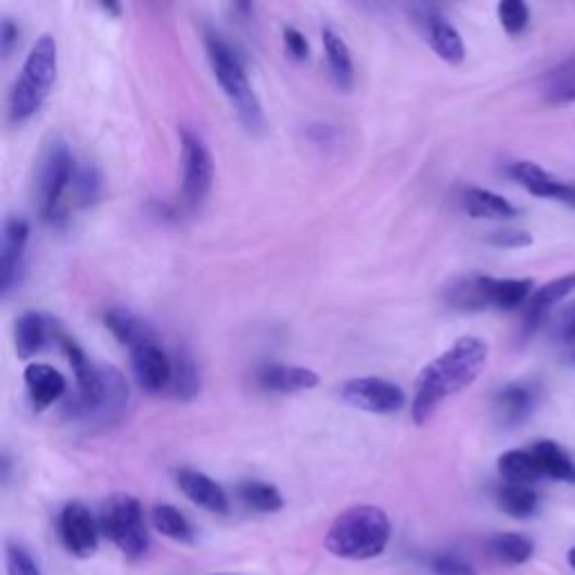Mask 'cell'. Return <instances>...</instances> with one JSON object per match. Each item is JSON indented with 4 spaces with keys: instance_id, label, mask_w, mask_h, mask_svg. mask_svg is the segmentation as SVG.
Listing matches in <instances>:
<instances>
[{
    "instance_id": "cell-1",
    "label": "cell",
    "mask_w": 575,
    "mask_h": 575,
    "mask_svg": "<svg viewBox=\"0 0 575 575\" xmlns=\"http://www.w3.org/2000/svg\"><path fill=\"white\" fill-rule=\"evenodd\" d=\"M56 340L77 378V394L66 403L68 417L90 430H106L119 423L129 407V385L124 375L115 367L92 365L68 335L56 333Z\"/></svg>"
},
{
    "instance_id": "cell-2",
    "label": "cell",
    "mask_w": 575,
    "mask_h": 575,
    "mask_svg": "<svg viewBox=\"0 0 575 575\" xmlns=\"http://www.w3.org/2000/svg\"><path fill=\"white\" fill-rule=\"evenodd\" d=\"M488 362V344L482 337H461L432 360L417 380L411 403V421L425 425L438 407L459 392L474 385Z\"/></svg>"
},
{
    "instance_id": "cell-3",
    "label": "cell",
    "mask_w": 575,
    "mask_h": 575,
    "mask_svg": "<svg viewBox=\"0 0 575 575\" xmlns=\"http://www.w3.org/2000/svg\"><path fill=\"white\" fill-rule=\"evenodd\" d=\"M392 539V522L378 506H354L331 524L324 547L342 560H371L385 553Z\"/></svg>"
},
{
    "instance_id": "cell-4",
    "label": "cell",
    "mask_w": 575,
    "mask_h": 575,
    "mask_svg": "<svg viewBox=\"0 0 575 575\" xmlns=\"http://www.w3.org/2000/svg\"><path fill=\"white\" fill-rule=\"evenodd\" d=\"M205 48H207V56L212 63V71L216 75V81L222 88V92L228 94V100L232 102L245 129L252 133L264 131V124H266L264 108H261L257 92H254L250 86L247 73L243 68L239 54L232 50V46L226 39L216 35V31L212 29L205 31Z\"/></svg>"
},
{
    "instance_id": "cell-5",
    "label": "cell",
    "mask_w": 575,
    "mask_h": 575,
    "mask_svg": "<svg viewBox=\"0 0 575 575\" xmlns=\"http://www.w3.org/2000/svg\"><path fill=\"white\" fill-rule=\"evenodd\" d=\"M56 41L50 35H43L31 46L23 63L21 77L14 81L10 92V122L14 126L27 122L43 106L56 79Z\"/></svg>"
},
{
    "instance_id": "cell-6",
    "label": "cell",
    "mask_w": 575,
    "mask_h": 575,
    "mask_svg": "<svg viewBox=\"0 0 575 575\" xmlns=\"http://www.w3.org/2000/svg\"><path fill=\"white\" fill-rule=\"evenodd\" d=\"M100 531L106 539L129 558L140 560L149 551V531L144 524L142 503L133 495H113L100 510Z\"/></svg>"
},
{
    "instance_id": "cell-7",
    "label": "cell",
    "mask_w": 575,
    "mask_h": 575,
    "mask_svg": "<svg viewBox=\"0 0 575 575\" xmlns=\"http://www.w3.org/2000/svg\"><path fill=\"white\" fill-rule=\"evenodd\" d=\"M75 157L66 142L54 140L41 157L37 176V203L41 216L48 220L56 214V207L75 180Z\"/></svg>"
},
{
    "instance_id": "cell-8",
    "label": "cell",
    "mask_w": 575,
    "mask_h": 575,
    "mask_svg": "<svg viewBox=\"0 0 575 575\" xmlns=\"http://www.w3.org/2000/svg\"><path fill=\"white\" fill-rule=\"evenodd\" d=\"M182 199L196 209L209 194L214 180V159L207 144L191 131H182Z\"/></svg>"
},
{
    "instance_id": "cell-9",
    "label": "cell",
    "mask_w": 575,
    "mask_h": 575,
    "mask_svg": "<svg viewBox=\"0 0 575 575\" xmlns=\"http://www.w3.org/2000/svg\"><path fill=\"white\" fill-rule=\"evenodd\" d=\"M340 394H342V400L348 403L350 407H358L371 413H382V417L400 411L407 403L405 392L396 385V382L373 378V375L346 380Z\"/></svg>"
},
{
    "instance_id": "cell-10",
    "label": "cell",
    "mask_w": 575,
    "mask_h": 575,
    "mask_svg": "<svg viewBox=\"0 0 575 575\" xmlns=\"http://www.w3.org/2000/svg\"><path fill=\"white\" fill-rule=\"evenodd\" d=\"M59 533L66 547L73 555L86 560L98 553L100 547V522L92 518L90 510L79 503L71 501L63 506L59 515Z\"/></svg>"
},
{
    "instance_id": "cell-11",
    "label": "cell",
    "mask_w": 575,
    "mask_h": 575,
    "mask_svg": "<svg viewBox=\"0 0 575 575\" xmlns=\"http://www.w3.org/2000/svg\"><path fill=\"white\" fill-rule=\"evenodd\" d=\"M27 239L29 222L21 216H10L3 230V247H0V291H3V297H8L18 283Z\"/></svg>"
},
{
    "instance_id": "cell-12",
    "label": "cell",
    "mask_w": 575,
    "mask_h": 575,
    "mask_svg": "<svg viewBox=\"0 0 575 575\" xmlns=\"http://www.w3.org/2000/svg\"><path fill=\"white\" fill-rule=\"evenodd\" d=\"M131 358H133V373L142 389L157 394L171 387L174 362L169 360L165 350L157 346V342L131 350Z\"/></svg>"
},
{
    "instance_id": "cell-13",
    "label": "cell",
    "mask_w": 575,
    "mask_h": 575,
    "mask_svg": "<svg viewBox=\"0 0 575 575\" xmlns=\"http://www.w3.org/2000/svg\"><path fill=\"white\" fill-rule=\"evenodd\" d=\"M176 482L189 501H194L196 506L209 510V513L226 515L230 510V499L226 490H222L207 474L191 470V468H182L176 474Z\"/></svg>"
},
{
    "instance_id": "cell-14",
    "label": "cell",
    "mask_w": 575,
    "mask_h": 575,
    "mask_svg": "<svg viewBox=\"0 0 575 575\" xmlns=\"http://www.w3.org/2000/svg\"><path fill=\"white\" fill-rule=\"evenodd\" d=\"M25 387H27L31 409H35L37 413H41L50 405H54L68 389L66 378H63L54 367L39 365V362L27 365Z\"/></svg>"
},
{
    "instance_id": "cell-15",
    "label": "cell",
    "mask_w": 575,
    "mask_h": 575,
    "mask_svg": "<svg viewBox=\"0 0 575 575\" xmlns=\"http://www.w3.org/2000/svg\"><path fill=\"white\" fill-rule=\"evenodd\" d=\"M476 283L486 299V306L501 310H513L522 304H528L533 297V279H495L478 274Z\"/></svg>"
},
{
    "instance_id": "cell-16",
    "label": "cell",
    "mask_w": 575,
    "mask_h": 575,
    "mask_svg": "<svg viewBox=\"0 0 575 575\" xmlns=\"http://www.w3.org/2000/svg\"><path fill=\"white\" fill-rule=\"evenodd\" d=\"M261 389L274 394H295L315 389L319 385V375L306 367H288V365H266L257 373Z\"/></svg>"
},
{
    "instance_id": "cell-17",
    "label": "cell",
    "mask_w": 575,
    "mask_h": 575,
    "mask_svg": "<svg viewBox=\"0 0 575 575\" xmlns=\"http://www.w3.org/2000/svg\"><path fill=\"white\" fill-rule=\"evenodd\" d=\"M510 176H513L522 187H526L533 196L539 199H551V201H562L571 203L573 199V184L560 182L558 178L549 176L545 169L537 167L535 163H515L510 167Z\"/></svg>"
},
{
    "instance_id": "cell-18",
    "label": "cell",
    "mask_w": 575,
    "mask_h": 575,
    "mask_svg": "<svg viewBox=\"0 0 575 575\" xmlns=\"http://www.w3.org/2000/svg\"><path fill=\"white\" fill-rule=\"evenodd\" d=\"M104 322H106V329L119 340V344L129 346L131 350L157 342L153 329L144 322V319L124 306H115L106 310Z\"/></svg>"
},
{
    "instance_id": "cell-19",
    "label": "cell",
    "mask_w": 575,
    "mask_h": 575,
    "mask_svg": "<svg viewBox=\"0 0 575 575\" xmlns=\"http://www.w3.org/2000/svg\"><path fill=\"white\" fill-rule=\"evenodd\" d=\"M535 403H537V387L531 385V382H515V385H508L495 398L497 413L506 425L524 423L533 413Z\"/></svg>"
},
{
    "instance_id": "cell-20",
    "label": "cell",
    "mask_w": 575,
    "mask_h": 575,
    "mask_svg": "<svg viewBox=\"0 0 575 575\" xmlns=\"http://www.w3.org/2000/svg\"><path fill=\"white\" fill-rule=\"evenodd\" d=\"M575 291V274L560 277L555 281H549L547 285L537 288L533 297L526 304V333H533L547 312L560 304L564 297H568Z\"/></svg>"
},
{
    "instance_id": "cell-21",
    "label": "cell",
    "mask_w": 575,
    "mask_h": 575,
    "mask_svg": "<svg viewBox=\"0 0 575 575\" xmlns=\"http://www.w3.org/2000/svg\"><path fill=\"white\" fill-rule=\"evenodd\" d=\"M425 29H427V41L432 46V50L447 63H452V66H459L465 59V46L463 39L459 35V29L447 23L443 16H427L425 21Z\"/></svg>"
},
{
    "instance_id": "cell-22",
    "label": "cell",
    "mask_w": 575,
    "mask_h": 575,
    "mask_svg": "<svg viewBox=\"0 0 575 575\" xmlns=\"http://www.w3.org/2000/svg\"><path fill=\"white\" fill-rule=\"evenodd\" d=\"M463 209L472 218H490V220H506V218H515L518 207L510 205L503 196L493 194L488 189H478L470 187L463 191Z\"/></svg>"
},
{
    "instance_id": "cell-23",
    "label": "cell",
    "mask_w": 575,
    "mask_h": 575,
    "mask_svg": "<svg viewBox=\"0 0 575 575\" xmlns=\"http://www.w3.org/2000/svg\"><path fill=\"white\" fill-rule=\"evenodd\" d=\"M322 37H324V50H327V59H329V71H331L335 86L340 90H350L354 88L356 73H354V59H350V50H348L346 41L337 35L333 27H324Z\"/></svg>"
},
{
    "instance_id": "cell-24",
    "label": "cell",
    "mask_w": 575,
    "mask_h": 575,
    "mask_svg": "<svg viewBox=\"0 0 575 575\" xmlns=\"http://www.w3.org/2000/svg\"><path fill=\"white\" fill-rule=\"evenodd\" d=\"M531 452L535 455L541 474L555 478V482L575 484V463L571 461V457L562 450L558 443L539 440L533 445Z\"/></svg>"
},
{
    "instance_id": "cell-25",
    "label": "cell",
    "mask_w": 575,
    "mask_h": 575,
    "mask_svg": "<svg viewBox=\"0 0 575 575\" xmlns=\"http://www.w3.org/2000/svg\"><path fill=\"white\" fill-rule=\"evenodd\" d=\"M14 340H16V354L21 360L35 358L48 340V322L43 319V315L39 312L21 315L14 329Z\"/></svg>"
},
{
    "instance_id": "cell-26",
    "label": "cell",
    "mask_w": 575,
    "mask_h": 575,
    "mask_svg": "<svg viewBox=\"0 0 575 575\" xmlns=\"http://www.w3.org/2000/svg\"><path fill=\"white\" fill-rule=\"evenodd\" d=\"M499 474L506 478L508 484H520V486H528L533 482H537L539 476H545L539 470V463L535 459V455L531 450H510L503 452L497 461Z\"/></svg>"
},
{
    "instance_id": "cell-27",
    "label": "cell",
    "mask_w": 575,
    "mask_h": 575,
    "mask_svg": "<svg viewBox=\"0 0 575 575\" xmlns=\"http://www.w3.org/2000/svg\"><path fill=\"white\" fill-rule=\"evenodd\" d=\"M488 551L501 564L520 566L533 558V541L520 533H497L488 539Z\"/></svg>"
},
{
    "instance_id": "cell-28",
    "label": "cell",
    "mask_w": 575,
    "mask_h": 575,
    "mask_svg": "<svg viewBox=\"0 0 575 575\" xmlns=\"http://www.w3.org/2000/svg\"><path fill=\"white\" fill-rule=\"evenodd\" d=\"M541 92H545V100L555 106L575 102V54L564 59L558 68L545 77Z\"/></svg>"
},
{
    "instance_id": "cell-29",
    "label": "cell",
    "mask_w": 575,
    "mask_h": 575,
    "mask_svg": "<svg viewBox=\"0 0 575 575\" xmlns=\"http://www.w3.org/2000/svg\"><path fill=\"white\" fill-rule=\"evenodd\" d=\"M151 524L157 533H163L174 541H180V545H191V541H194V528H191L189 520L169 503H157L151 510Z\"/></svg>"
},
{
    "instance_id": "cell-30",
    "label": "cell",
    "mask_w": 575,
    "mask_h": 575,
    "mask_svg": "<svg viewBox=\"0 0 575 575\" xmlns=\"http://www.w3.org/2000/svg\"><path fill=\"white\" fill-rule=\"evenodd\" d=\"M497 503L506 515L515 520H528L531 515H535L539 501L533 488L520 484H506L497 493Z\"/></svg>"
},
{
    "instance_id": "cell-31",
    "label": "cell",
    "mask_w": 575,
    "mask_h": 575,
    "mask_svg": "<svg viewBox=\"0 0 575 575\" xmlns=\"http://www.w3.org/2000/svg\"><path fill=\"white\" fill-rule=\"evenodd\" d=\"M237 495L250 510H257V513H277L283 508V495L277 486L266 482H243L237 488Z\"/></svg>"
},
{
    "instance_id": "cell-32",
    "label": "cell",
    "mask_w": 575,
    "mask_h": 575,
    "mask_svg": "<svg viewBox=\"0 0 575 575\" xmlns=\"http://www.w3.org/2000/svg\"><path fill=\"white\" fill-rule=\"evenodd\" d=\"M176 398H182V400H189L194 398L199 392H201V378H199V369L194 365V358H191L189 354H184V350H180V354L176 356V362H174V380H171V387Z\"/></svg>"
},
{
    "instance_id": "cell-33",
    "label": "cell",
    "mask_w": 575,
    "mask_h": 575,
    "mask_svg": "<svg viewBox=\"0 0 575 575\" xmlns=\"http://www.w3.org/2000/svg\"><path fill=\"white\" fill-rule=\"evenodd\" d=\"M447 302H450L452 308H459V310H484V308H488L482 291H478L476 277L459 279L457 283L447 288Z\"/></svg>"
},
{
    "instance_id": "cell-34",
    "label": "cell",
    "mask_w": 575,
    "mask_h": 575,
    "mask_svg": "<svg viewBox=\"0 0 575 575\" xmlns=\"http://www.w3.org/2000/svg\"><path fill=\"white\" fill-rule=\"evenodd\" d=\"M497 12H499L501 27L506 29V35H510V37L522 35V31L528 25V21H531L528 5L522 3V0H503V3H499Z\"/></svg>"
},
{
    "instance_id": "cell-35",
    "label": "cell",
    "mask_w": 575,
    "mask_h": 575,
    "mask_svg": "<svg viewBox=\"0 0 575 575\" xmlns=\"http://www.w3.org/2000/svg\"><path fill=\"white\" fill-rule=\"evenodd\" d=\"M5 562H8V575H43L41 568L37 566L35 558H31L18 545H8Z\"/></svg>"
},
{
    "instance_id": "cell-36",
    "label": "cell",
    "mask_w": 575,
    "mask_h": 575,
    "mask_svg": "<svg viewBox=\"0 0 575 575\" xmlns=\"http://www.w3.org/2000/svg\"><path fill=\"white\" fill-rule=\"evenodd\" d=\"M432 571L436 575H476V568L452 553H440L432 560Z\"/></svg>"
},
{
    "instance_id": "cell-37",
    "label": "cell",
    "mask_w": 575,
    "mask_h": 575,
    "mask_svg": "<svg viewBox=\"0 0 575 575\" xmlns=\"http://www.w3.org/2000/svg\"><path fill=\"white\" fill-rule=\"evenodd\" d=\"M486 241L503 250H520V247H528L533 243V237L524 230H497V232H490Z\"/></svg>"
},
{
    "instance_id": "cell-38",
    "label": "cell",
    "mask_w": 575,
    "mask_h": 575,
    "mask_svg": "<svg viewBox=\"0 0 575 575\" xmlns=\"http://www.w3.org/2000/svg\"><path fill=\"white\" fill-rule=\"evenodd\" d=\"M75 182H77V191H79V199L84 205L92 203L100 194V174L94 171L92 167H84L79 174H75Z\"/></svg>"
},
{
    "instance_id": "cell-39",
    "label": "cell",
    "mask_w": 575,
    "mask_h": 575,
    "mask_svg": "<svg viewBox=\"0 0 575 575\" xmlns=\"http://www.w3.org/2000/svg\"><path fill=\"white\" fill-rule=\"evenodd\" d=\"M283 43H285L288 52H291L297 61H306V59H308L310 48H308V41H306V37L302 35L299 29L288 27V29L283 31Z\"/></svg>"
},
{
    "instance_id": "cell-40",
    "label": "cell",
    "mask_w": 575,
    "mask_h": 575,
    "mask_svg": "<svg viewBox=\"0 0 575 575\" xmlns=\"http://www.w3.org/2000/svg\"><path fill=\"white\" fill-rule=\"evenodd\" d=\"M16 43H18V25L12 18H3V25H0V50H3V56H10Z\"/></svg>"
},
{
    "instance_id": "cell-41",
    "label": "cell",
    "mask_w": 575,
    "mask_h": 575,
    "mask_svg": "<svg viewBox=\"0 0 575 575\" xmlns=\"http://www.w3.org/2000/svg\"><path fill=\"white\" fill-rule=\"evenodd\" d=\"M562 337L566 344L575 342V304L566 310L564 322H562Z\"/></svg>"
},
{
    "instance_id": "cell-42",
    "label": "cell",
    "mask_w": 575,
    "mask_h": 575,
    "mask_svg": "<svg viewBox=\"0 0 575 575\" xmlns=\"http://www.w3.org/2000/svg\"><path fill=\"white\" fill-rule=\"evenodd\" d=\"M566 360L571 365H575V342L573 344H566Z\"/></svg>"
},
{
    "instance_id": "cell-43",
    "label": "cell",
    "mask_w": 575,
    "mask_h": 575,
    "mask_svg": "<svg viewBox=\"0 0 575 575\" xmlns=\"http://www.w3.org/2000/svg\"><path fill=\"white\" fill-rule=\"evenodd\" d=\"M102 8H104L106 12H113V14H119V12H122L119 5H111V3H108V5H102Z\"/></svg>"
},
{
    "instance_id": "cell-44",
    "label": "cell",
    "mask_w": 575,
    "mask_h": 575,
    "mask_svg": "<svg viewBox=\"0 0 575 575\" xmlns=\"http://www.w3.org/2000/svg\"><path fill=\"white\" fill-rule=\"evenodd\" d=\"M568 564H571V568L575 571V547L568 551Z\"/></svg>"
},
{
    "instance_id": "cell-45",
    "label": "cell",
    "mask_w": 575,
    "mask_h": 575,
    "mask_svg": "<svg viewBox=\"0 0 575 575\" xmlns=\"http://www.w3.org/2000/svg\"><path fill=\"white\" fill-rule=\"evenodd\" d=\"M209 575H241V573H209Z\"/></svg>"
},
{
    "instance_id": "cell-46",
    "label": "cell",
    "mask_w": 575,
    "mask_h": 575,
    "mask_svg": "<svg viewBox=\"0 0 575 575\" xmlns=\"http://www.w3.org/2000/svg\"><path fill=\"white\" fill-rule=\"evenodd\" d=\"M568 205H575V191H573V199H571V203Z\"/></svg>"
}]
</instances>
